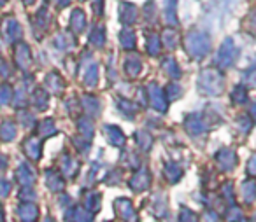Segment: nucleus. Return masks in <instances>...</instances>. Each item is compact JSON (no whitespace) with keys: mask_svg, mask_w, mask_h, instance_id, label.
<instances>
[{"mask_svg":"<svg viewBox=\"0 0 256 222\" xmlns=\"http://www.w3.org/2000/svg\"><path fill=\"white\" fill-rule=\"evenodd\" d=\"M167 19L170 23H176V0H167Z\"/></svg>","mask_w":256,"mask_h":222,"instance_id":"f257e3e1","label":"nucleus"},{"mask_svg":"<svg viewBox=\"0 0 256 222\" xmlns=\"http://www.w3.org/2000/svg\"><path fill=\"white\" fill-rule=\"evenodd\" d=\"M25 2H28V4H30V2H32V0H25Z\"/></svg>","mask_w":256,"mask_h":222,"instance_id":"7ed1b4c3","label":"nucleus"},{"mask_svg":"<svg viewBox=\"0 0 256 222\" xmlns=\"http://www.w3.org/2000/svg\"><path fill=\"white\" fill-rule=\"evenodd\" d=\"M72 25H74L78 30L82 28V25H84V16H82L81 11H74V16H72Z\"/></svg>","mask_w":256,"mask_h":222,"instance_id":"f03ea898","label":"nucleus"}]
</instances>
